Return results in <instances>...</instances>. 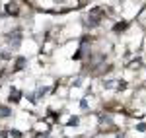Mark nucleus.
Masks as SVG:
<instances>
[{"label": "nucleus", "mask_w": 146, "mask_h": 138, "mask_svg": "<svg viewBox=\"0 0 146 138\" xmlns=\"http://www.w3.org/2000/svg\"><path fill=\"white\" fill-rule=\"evenodd\" d=\"M8 41H10L12 49H18L20 43H22V29H20V27L12 29V33H8Z\"/></svg>", "instance_id": "f257e3e1"}, {"label": "nucleus", "mask_w": 146, "mask_h": 138, "mask_svg": "<svg viewBox=\"0 0 146 138\" xmlns=\"http://www.w3.org/2000/svg\"><path fill=\"white\" fill-rule=\"evenodd\" d=\"M100 12H101L100 8H96V10H92V12H90V18H88V23H90V27H96V25L100 23V16H98Z\"/></svg>", "instance_id": "f03ea898"}, {"label": "nucleus", "mask_w": 146, "mask_h": 138, "mask_svg": "<svg viewBox=\"0 0 146 138\" xmlns=\"http://www.w3.org/2000/svg\"><path fill=\"white\" fill-rule=\"evenodd\" d=\"M0 117H2V119H8V117H12V109H10V107H4V105H2V107H0Z\"/></svg>", "instance_id": "7ed1b4c3"}, {"label": "nucleus", "mask_w": 146, "mask_h": 138, "mask_svg": "<svg viewBox=\"0 0 146 138\" xmlns=\"http://www.w3.org/2000/svg\"><path fill=\"white\" fill-rule=\"evenodd\" d=\"M78 123H80V119H78V117H72V119L68 121V127H76Z\"/></svg>", "instance_id": "20e7f679"}, {"label": "nucleus", "mask_w": 146, "mask_h": 138, "mask_svg": "<svg viewBox=\"0 0 146 138\" xmlns=\"http://www.w3.org/2000/svg\"><path fill=\"white\" fill-rule=\"evenodd\" d=\"M25 66V58H18V64H16V70H20Z\"/></svg>", "instance_id": "39448f33"}, {"label": "nucleus", "mask_w": 146, "mask_h": 138, "mask_svg": "<svg viewBox=\"0 0 146 138\" xmlns=\"http://www.w3.org/2000/svg\"><path fill=\"white\" fill-rule=\"evenodd\" d=\"M22 95H20V92H14V95H10V101H18Z\"/></svg>", "instance_id": "423d86ee"}]
</instances>
